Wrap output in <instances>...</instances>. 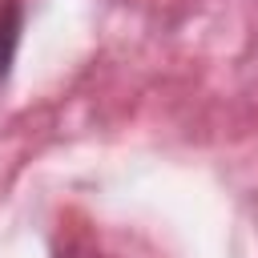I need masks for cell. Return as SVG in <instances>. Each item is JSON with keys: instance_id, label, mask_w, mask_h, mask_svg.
<instances>
[{"instance_id": "cell-1", "label": "cell", "mask_w": 258, "mask_h": 258, "mask_svg": "<svg viewBox=\"0 0 258 258\" xmlns=\"http://www.w3.org/2000/svg\"><path fill=\"white\" fill-rule=\"evenodd\" d=\"M16 40H20V4H16V0H4V4H0V81L8 77Z\"/></svg>"}]
</instances>
